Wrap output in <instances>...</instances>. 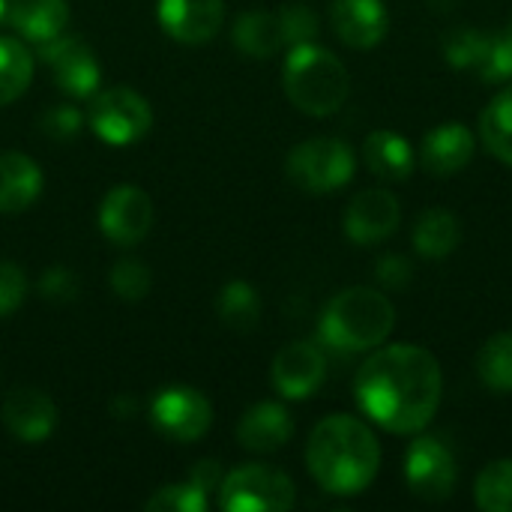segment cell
Segmentation results:
<instances>
[{"label":"cell","mask_w":512,"mask_h":512,"mask_svg":"<svg viewBox=\"0 0 512 512\" xmlns=\"http://www.w3.org/2000/svg\"><path fill=\"white\" fill-rule=\"evenodd\" d=\"M33 78V54L21 39L0 36V105L15 102Z\"/></svg>","instance_id":"25"},{"label":"cell","mask_w":512,"mask_h":512,"mask_svg":"<svg viewBox=\"0 0 512 512\" xmlns=\"http://www.w3.org/2000/svg\"><path fill=\"white\" fill-rule=\"evenodd\" d=\"M231 39H234V45L246 57H255V60H267V57H273L285 45L282 27H279V15L276 12H264V9L243 12L234 21Z\"/></svg>","instance_id":"23"},{"label":"cell","mask_w":512,"mask_h":512,"mask_svg":"<svg viewBox=\"0 0 512 512\" xmlns=\"http://www.w3.org/2000/svg\"><path fill=\"white\" fill-rule=\"evenodd\" d=\"M282 84H285V96L303 114L312 117L336 114L351 93V75L345 63L333 51L315 42L291 45V54L285 57L282 66Z\"/></svg>","instance_id":"4"},{"label":"cell","mask_w":512,"mask_h":512,"mask_svg":"<svg viewBox=\"0 0 512 512\" xmlns=\"http://www.w3.org/2000/svg\"><path fill=\"white\" fill-rule=\"evenodd\" d=\"M276 15L285 45H303L318 36V15L306 3H285Z\"/></svg>","instance_id":"32"},{"label":"cell","mask_w":512,"mask_h":512,"mask_svg":"<svg viewBox=\"0 0 512 512\" xmlns=\"http://www.w3.org/2000/svg\"><path fill=\"white\" fill-rule=\"evenodd\" d=\"M273 387L285 399H309L327 378L324 351L312 342H291L273 360Z\"/></svg>","instance_id":"12"},{"label":"cell","mask_w":512,"mask_h":512,"mask_svg":"<svg viewBox=\"0 0 512 512\" xmlns=\"http://www.w3.org/2000/svg\"><path fill=\"white\" fill-rule=\"evenodd\" d=\"M477 507L486 512H512V459L486 465L474 483Z\"/></svg>","instance_id":"28"},{"label":"cell","mask_w":512,"mask_h":512,"mask_svg":"<svg viewBox=\"0 0 512 512\" xmlns=\"http://www.w3.org/2000/svg\"><path fill=\"white\" fill-rule=\"evenodd\" d=\"M189 480H192L201 492H207V495H213V492H216V495H219L225 474H222V468H219V462H216V459H201V462H195V465H192Z\"/></svg>","instance_id":"36"},{"label":"cell","mask_w":512,"mask_h":512,"mask_svg":"<svg viewBox=\"0 0 512 512\" xmlns=\"http://www.w3.org/2000/svg\"><path fill=\"white\" fill-rule=\"evenodd\" d=\"M354 396L363 414L384 432L417 435L441 408L444 375L435 354L420 345H378L357 372Z\"/></svg>","instance_id":"1"},{"label":"cell","mask_w":512,"mask_h":512,"mask_svg":"<svg viewBox=\"0 0 512 512\" xmlns=\"http://www.w3.org/2000/svg\"><path fill=\"white\" fill-rule=\"evenodd\" d=\"M159 24L162 30L186 45L210 42L225 21L222 0H159Z\"/></svg>","instance_id":"15"},{"label":"cell","mask_w":512,"mask_h":512,"mask_svg":"<svg viewBox=\"0 0 512 512\" xmlns=\"http://www.w3.org/2000/svg\"><path fill=\"white\" fill-rule=\"evenodd\" d=\"M219 318L225 327L237 330V333H249L258 327V318H261V297L258 291L249 285V282H228L219 294Z\"/></svg>","instance_id":"26"},{"label":"cell","mask_w":512,"mask_h":512,"mask_svg":"<svg viewBox=\"0 0 512 512\" xmlns=\"http://www.w3.org/2000/svg\"><path fill=\"white\" fill-rule=\"evenodd\" d=\"M294 501L291 477L267 465L234 468L219 489V507L225 512H288Z\"/></svg>","instance_id":"6"},{"label":"cell","mask_w":512,"mask_h":512,"mask_svg":"<svg viewBox=\"0 0 512 512\" xmlns=\"http://www.w3.org/2000/svg\"><path fill=\"white\" fill-rule=\"evenodd\" d=\"M210 504V495L201 492L192 480L171 483L156 489V495L144 504L147 512H204Z\"/></svg>","instance_id":"30"},{"label":"cell","mask_w":512,"mask_h":512,"mask_svg":"<svg viewBox=\"0 0 512 512\" xmlns=\"http://www.w3.org/2000/svg\"><path fill=\"white\" fill-rule=\"evenodd\" d=\"M357 156L342 138H309L288 153L285 174L294 186L312 195L336 192L351 183Z\"/></svg>","instance_id":"5"},{"label":"cell","mask_w":512,"mask_h":512,"mask_svg":"<svg viewBox=\"0 0 512 512\" xmlns=\"http://www.w3.org/2000/svg\"><path fill=\"white\" fill-rule=\"evenodd\" d=\"M150 420L165 438L177 444H192L210 432L213 408L207 396L192 387H165L150 402Z\"/></svg>","instance_id":"9"},{"label":"cell","mask_w":512,"mask_h":512,"mask_svg":"<svg viewBox=\"0 0 512 512\" xmlns=\"http://www.w3.org/2000/svg\"><path fill=\"white\" fill-rule=\"evenodd\" d=\"M477 375L486 390L512 393V330L492 336L477 354Z\"/></svg>","instance_id":"27"},{"label":"cell","mask_w":512,"mask_h":512,"mask_svg":"<svg viewBox=\"0 0 512 512\" xmlns=\"http://www.w3.org/2000/svg\"><path fill=\"white\" fill-rule=\"evenodd\" d=\"M291 435V414L279 402H258L237 423V441L249 453H276L291 441Z\"/></svg>","instance_id":"18"},{"label":"cell","mask_w":512,"mask_h":512,"mask_svg":"<svg viewBox=\"0 0 512 512\" xmlns=\"http://www.w3.org/2000/svg\"><path fill=\"white\" fill-rule=\"evenodd\" d=\"M504 33H507V39H510V42H512V21H510V24H507V27H504Z\"/></svg>","instance_id":"39"},{"label":"cell","mask_w":512,"mask_h":512,"mask_svg":"<svg viewBox=\"0 0 512 512\" xmlns=\"http://www.w3.org/2000/svg\"><path fill=\"white\" fill-rule=\"evenodd\" d=\"M27 297V276L18 264L0 261V318L12 315Z\"/></svg>","instance_id":"35"},{"label":"cell","mask_w":512,"mask_h":512,"mask_svg":"<svg viewBox=\"0 0 512 512\" xmlns=\"http://www.w3.org/2000/svg\"><path fill=\"white\" fill-rule=\"evenodd\" d=\"M405 480L411 495L423 501H447L459 483V465L453 450L432 435H420L411 441L408 456H405Z\"/></svg>","instance_id":"8"},{"label":"cell","mask_w":512,"mask_h":512,"mask_svg":"<svg viewBox=\"0 0 512 512\" xmlns=\"http://www.w3.org/2000/svg\"><path fill=\"white\" fill-rule=\"evenodd\" d=\"M489 42H492V33L486 30H477V27H459V30H450L447 39H444V57L453 69H471L477 72L486 60V51H489Z\"/></svg>","instance_id":"29"},{"label":"cell","mask_w":512,"mask_h":512,"mask_svg":"<svg viewBox=\"0 0 512 512\" xmlns=\"http://www.w3.org/2000/svg\"><path fill=\"white\" fill-rule=\"evenodd\" d=\"M399 219H402V210H399V198L393 192L366 189L345 210V234L357 246L384 243L390 234H396Z\"/></svg>","instance_id":"13"},{"label":"cell","mask_w":512,"mask_h":512,"mask_svg":"<svg viewBox=\"0 0 512 512\" xmlns=\"http://www.w3.org/2000/svg\"><path fill=\"white\" fill-rule=\"evenodd\" d=\"M87 123L105 144L123 147V144H135L150 132L153 111L141 93L129 87H105L90 96Z\"/></svg>","instance_id":"7"},{"label":"cell","mask_w":512,"mask_h":512,"mask_svg":"<svg viewBox=\"0 0 512 512\" xmlns=\"http://www.w3.org/2000/svg\"><path fill=\"white\" fill-rule=\"evenodd\" d=\"M39 60L51 69L57 87L75 99H90L99 90L102 66L90 45L75 36H54L39 45Z\"/></svg>","instance_id":"10"},{"label":"cell","mask_w":512,"mask_h":512,"mask_svg":"<svg viewBox=\"0 0 512 512\" xmlns=\"http://www.w3.org/2000/svg\"><path fill=\"white\" fill-rule=\"evenodd\" d=\"M480 138L486 150L512 168V87L501 90L480 117Z\"/></svg>","instance_id":"24"},{"label":"cell","mask_w":512,"mask_h":512,"mask_svg":"<svg viewBox=\"0 0 512 512\" xmlns=\"http://www.w3.org/2000/svg\"><path fill=\"white\" fill-rule=\"evenodd\" d=\"M396 327V309L390 297L375 288H345L321 312L318 336L339 354L375 351Z\"/></svg>","instance_id":"3"},{"label":"cell","mask_w":512,"mask_h":512,"mask_svg":"<svg viewBox=\"0 0 512 512\" xmlns=\"http://www.w3.org/2000/svg\"><path fill=\"white\" fill-rule=\"evenodd\" d=\"M306 465L312 480L330 495L366 492L381 468V447L372 429L348 414L321 420L306 444Z\"/></svg>","instance_id":"2"},{"label":"cell","mask_w":512,"mask_h":512,"mask_svg":"<svg viewBox=\"0 0 512 512\" xmlns=\"http://www.w3.org/2000/svg\"><path fill=\"white\" fill-rule=\"evenodd\" d=\"M111 291L126 300V303H138L150 294V270L147 264L135 261V258H123L111 267Z\"/></svg>","instance_id":"31"},{"label":"cell","mask_w":512,"mask_h":512,"mask_svg":"<svg viewBox=\"0 0 512 512\" xmlns=\"http://www.w3.org/2000/svg\"><path fill=\"white\" fill-rule=\"evenodd\" d=\"M84 129V114L75 105H54L42 114V132L57 141H69Z\"/></svg>","instance_id":"34"},{"label":"cell","mask_w":512,"mask_h":512,"mask_svg":"<svg viewBox=\"0 0 512 512\" xmlns=\"http://www.w3.org/2000/svg\"><path fill=\"white\" fill-rule=\"evenodd\" d=\"M363 159L369 171L381 180H408L417 165L414 147L408 144V138L390 129H378L363 141Z\"/></svg>","instance_id":"21"},{"label":"cell","mask_w":512,"mask_h":512,"mask_svg":"<svg viewBox=\"0 0 512 512\" xmlns=\"http://www.w3.org/2000/svg\"><path fill=\"white\" fill-rule=\"evenodd\" d=\"M42 195L39 165L15 150L0 153V213H21Z\"/></svg>","instance_id":"20"},{"label":"cell","mask_w":512,"mask_h":512,"mask_svg":"<svg viewBox=\"0 0 512 512\" xmlns=\"http://www.w3.org/2000/svg\"><path fill=\"white\" fill-rule=\"evenodd\" d=\"M474 132L465 123H441L420 141V165L435 177H453L474 159Z\"/></svg>","instance_id":"16"},{"label":"cell","mask_w":512,"mask_h":512,"mask_svg":"<svg viewBox=\"0 0 512 512\" xmlns=\"http://www.w3.org/2000/svg\"><path fill=\"white\" fill-rule=\"evenodd\" d=\"M111 414H114L117 420H132V417L138 414V399L129 396V393H120V396L111 402Z\"/></svg>","instance_id":"38"},{"label":"cell","mask_w":512,"mask_h":512,"mask_svg":"<svg viewBox=\"0 0 512 512\" xmlns=\"http://www.w3.org/2000/svg\"><path fill=\"white\" fill-rule=\"evenodd\" d=\"M411 240L423 258L438 261V258H447L456 252V246L462 243V225H459L456 213H450L444 207H432L417 216Z\"/></svg>","instance_id":"22"},{"label":"cell","mask_w":512,"mask_h":512,"mask_svg":"<svg viewBox=\"0 0 512 512\" xmlns=\"http://www.w3.org/2000/svg\"><path fill=\"white\" fill-rule=\"evenodd\" d=\"M6 15V0H0V18Z\"/></svg>","instance_id":"40"},{"label":"cell","mask_w":512,"mask_h":512,"mask_svg":"<svg viewBox=\"0 0 512 512\" xmlns=\"http://www.w3.org/2000/svg\"><path fill=\"white\" fill-rule=\"evenodd\" d=\"M153 225V201L138 186H114L99 204V228L114 246H138Z\"/></svg>","instance_id":"11"},{"label":"cell","mask_w":512,"mask_h":512,"mask_svg":"<svg viewBox=\"0 0 512 512\" xmlns=\"http://www.w3.org/2000/svg\"><path fill=\"white\" fill-rule=\"evenodd\" d=\"M378 279L387 285V288H402L408 279H411V264L399 255H387L381 264H378Z\"/></svg>","instance_id":"37"},{"label":"cell","mask_w":512,"mask_h":512,"mask_svg":"<svg viewBox=\"0 0 512 512\" xmlns=\"http://www.w3.org/2000/svg\"><path fill=\"white\" fill-rule=\"evenodd\" d=\"M330 21L336 36L360 51L381 45L390 27V15L381 0H333Z\"/></svg>","instance_id":"17"},{"label":"cell","mask_w":512,"mask_h":512,"mask_svg":"<svg viewBox=\"0 0 512 512\" xmlns=\"http://www.w3.org/2000/svg\"><path fill=\"white\" fill-rule=\"evenodd\" d=\"M0 420L12 438L24 444H42L57 426V405L36 387H18L3 399Z\"/></svg>","instance_id":"14"},{"label":"cell","mask_w":512,"mask_h":512,"mask_svg":"<svg viewBox=\"0 0 512 512\" xmlns=\"http://www.w3.org/2000/svg\"><path fill=\"white\" fill-rule=\"evenodd\" d=\"M36 288H39V297L48 300V303H72L81 294V282H78L75 270H69L63 264L48 267L39 276V285Z\"/></svg>","instance_id":"33"},{"label":"cell","mask_w":512,"mask_h":512,"mask_svg":"<svg viewBox=\"0 0 512 512\" xmlns=\"http://www.w3.org/2000/svg\"><path fill=\"white\" fill-rule=\"evenodd\" d=\"M3 18L24 42L42 45L66 30L69 3L66 0H6Z\"/></svg>","instance_id":"19"}]
</instances>
